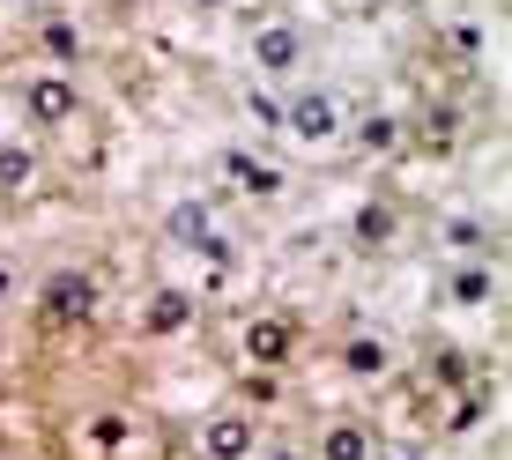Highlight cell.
I'll list each match as a JSON object with an SVG mask.
<instances>
[{"label": "cell", "mask_w": 512, "mask_h": 460, "mask_svg": "<svg viewBox=\"0 0 512 460\" xmlns=\"http://www.w3.org/2000/svg\"><path fill=\"white\" fill-rule=\"evenodd\" d=\"M23 8H30V0H23Z\"/></svg>", "instance_id": "13"}, {"label": "cell", "mask_w": 512, "mask_h": 460, "mask_svg": "<svg viewBox=\"0 0 512 460\" xmlns=\"http://www.w3.org/2000/svg\"><path fill=\"white\" fill-rule=\"evenodd\" d=\"M97 312V282L90 275H52L45 297H38V320L45 327H82Z\"/></svg>", "instance_id": "1"}, {"label": "cell", "mask_w": 512, "mask_h": 460, "mask_svg": "<svg viewBox=\"0 0 512 460\" xmlns=\"http://www.w3.org/2000/svg\"><path fill=\"white\" fill-rule=\"evenodd\" d=\"M297 60V38L290 30H260V67H290Z\"/></svg>", "instance_id": "6"}, {"label": "cell", "mask_w": 512, "mask_h": 460, "mask_svg": "<svg viewBox=\"0 0 512 460\" xmlns=\"http://www.w3.org/2000/svg\"><path fill=\"white\" fill-rule=\"evenodd\" d=\"M30 112L38 119H67L75 112V90H67V82H38V90H30Z\"/></svg>", "instance_id": "4"}, {"label": "cell", "mask_w": 512, "mask_h": 460, "mask_svg": "<svg viewBox=\"0 0 512 460\" xmlns=\"http://www.w3.org/2000/svg\"><path fill=\"white\" fill-rule=\"evenodd\" d=\"M290 127H297V134H305V141H327L334 127H342V104H334V97H320V90H312V97H297V104H290Z\"/></svg>", "instance_id": "2"}, {"label": "cell", "mask_w": 512, "mask_h": 460, "mask_svg": "<svg viewBox=\"0 0 512 460\" xmlns=\"http://www.w3.org/2000/svg\"><path fill=\"white\" fill-rule=\"evenodd\" d=\"M245 438H253L245 423H208V453H216V460H238V453H245Z\"/></svg>", "instance_id": "5"}, {"label": "cell", "mask_w": 512, "mask_h": 460, "mask_svg": "<svg viewBox=\"0 0 512 460\" xmlns=\"http://www.w3.org/2000/svg\"><path fill=\"white\" fill-rule=\"evenodd\" d=\"M45 45L60 52V60H75V52H82V38H75V30H67V23H52V30H45Z\"/></svg>", "instance_id": "10"}, {"label": "cell", "mask_w": 512, "mask_h": 460, "mask_svg": "<svg viewBox=\"0 0 512 460\" xmlns=\"http://www.w3.org/2000/svg\"><path fill=\"white\" fill-rule=\"evenodd\" d=\"M245 357L253 364H282L290 357V320H253L245 327Z\"/></svg>", "instance_id": "3"}, {"label": "cell", "mask_w": 512, "mask_h": 460, "mask_svg": "<svg viewBox=\"0 0 512 460\" xmlns=\"http://www.w3.org/2000/svg\"><path fill=\"white\" fill-rule=\"evenodd\" d=\"M357 238H364V245H379V238H386V208H364V223H357Z\"/></svg>", "instance_id": "12"}, {"label": "cell", "mask_w": 512, "mask_h": 460, "mask_svg": "<svg viewBox=\"0 0 512 460\" xmlns=\"http://www.w3.org/2000/svg\"><path fill=\"white\" fill-rule=\"evenodd\" d=\"M349 364H357V371H379L386 349H379V342H349Z\"/></svg>", "instance_id": "11"}, {"label": "cell", "mask_w": 512, "mask_h": 460, "mask_svg": "<svg viewBox=\"0 0 512 460\" xmlns=\"http://www.w3.org/2000/svg\"><path fill=\"white\" fill-rule=\"evenodd\" d=\"M0 179L23 186V179H30V149H0Z\"/></svg>", "instance_id": "9"}, {"label": "cell", "mask_w": 512, "mask_h": 460, "mask_svg": "<svg viewBox=\"0 0 512 460\" xmlns=\"http://www.w3.org/2000/svg\"><path fill=\"white\" fill-rule=\"evenodd\" d=\"M186 312H193L186 297H179V290H164V297L149 305V327H156V334H164V327H186Z\"/></svg>", "instance_id": "7"}, {"label": "cell", "mask_w": 512, "mask_h": 460, "mask_svg": "<svg viewBox=\"0 0 512 460\" xmlns=\"http://www.w3.org/2000/svg\"><path fill=\"white\" fill-rule=\"evenodd\" d=\"M320 453H327V460H364V431H357V423H342V431H327Z\"/></svg>", "instance_id": "8"}]
</instances>
